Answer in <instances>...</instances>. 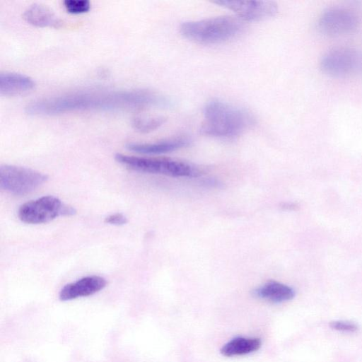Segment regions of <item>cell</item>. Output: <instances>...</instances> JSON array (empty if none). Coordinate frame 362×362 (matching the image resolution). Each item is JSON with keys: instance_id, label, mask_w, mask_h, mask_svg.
Wrapping results in <instances>:
<instances>
[{"instance_id": "ac0fdd59", "label": "cell", "mask_w": 362, "mask_h": 362, "mask_svg": "<svg viewBox=\"0 0 362 362\" xmlns=\"http://www.w3.org/2000/svg\"><path fill=\"white\" fill-rule=\"evenodd\" d=\"M329 327L335 330L346 332H354L358 330V326L349 321L336 320L329 323Z\"/></svg>"}, {"instance_id": "5bb4252c", "label": "cell", "mask_w": 362, "mask_h": 362, "mask_svg": "<svg viewBox=\"0 0 362 362\" xmlns=\"http://www.w3.org/2000/svg\"><path fill=\"white\" fill-rule=\"evenodd\" d=\"M23 18L28 23L39 27H57L61 23L49 8L37 4L28 7L23 13Z\"/></svg>"}, {"instance_id": "9a60e30c", "label": "cell", "mask_w": 362, "mask_h": 362, "mask_svg": "<svg viewBox=\"0 0 362 362\" xmlns=\"http://www.w3.org/2000/svg\"><path fill=\"white\" fill-rule=\"evenodd\" d=\"M261 344L259 338L238 337L226 343L220 351L227 357L243 356L257 351Z\"/></svg>"}, {"instance_id": "e0dca14e", "label": "cell", "mask_w": 362, "mask_h": 362, "mask_svg": "<svg viewBox=\"0 0 362 362\" xmlns=\"http://www.w3.org/2000/svg\"><path fill=\"white\" fill-rule=\"evenodd\" d=\"M64 5L69 13L74 14L86 13L90 8V3L88 0H65Z\"/></svg>"}, {"instance_id": "3957f363", "label": "cell", "mask_w": 362, "mask_h": 362, "mask_svg": "<svg viewBox=\"0 0 362 362\" xmlns=\"http://www.w3.org/2000/svg\"><path fill=\"white\" fill-rule=\"evenodd\" d=\"M243 29L240 18L218 16L207 19L187 21L180 28L186 38L202 44H215L233 38Z\"/></svg>"}, {"instance_id": "6da1fadb", "label": "cell", "mask_w": 362, "mask_h": 362, "mask_svg": "<svg viewBox=\"0 0 362 362\" xmlns=\"http://www.w3.org/2000/svg\"><path fill=\"white\" fill-rule=\"evenodd\" d=\"M171 101L149 90H81L32 101L28 115H55L82 111H112L148 107H168Z\"/></svg>"}, {"instance_id": "9c48e42d", "label": "cell", "mask_w": 362, "mask_h": 362, "mask_svg": "<svg viewBox=\"0 0 362 362\" xmlns=\"http://www.w3.org/2000/svg\"><path fill=\"white\" fill-rule=\"evenodd\" d=\"M213 3L233 11L240 19L247 21L268 18L274 16L278 11L277 4L272 1L221 0Z\"/></svg>"}, {"instance_id": "5b68a950", "label": "cell", "mask_w": 362, "mask_h": 362, "mask_svg": "<svg viewBox=\"0 0 362 362\" xmlns=\"http://www.w3.org/2000/svg\"><path fill=\"white\" fill-rule=\"evenodd\" d=\"M76 213L74 207L65 204L54 196L48 195L22 204L18 210V216L25 223L40 224L59 216H73Z\"/></svg>"}, {"instance_id": "ba28073f", "label": "cell", "mask_w": 362, "mask_h": 362, "mask_svg": "<svg viewBox=\"0 0 362 362\" xmlns=\"http://www.w3.org/2000/svg\"><path fill=\"white\" fill-rule=\"evenodd\" d=\"M359 23L358 16L343 8H332L325 11L318 21V28L328 35H339L353 32Z\"/></svg>"}, {"instance_id": "52a82bcc", "label": "cell", "mask_w": 362, "mask_h": 362, "mask_svg": "<svg viewBox=\"0 0 362 362\" xmlns=\"http://www.w3.org/2000/svg\"><path fill=\"white\" fill-rule=\"evenodd\" d=\"M320 66L324 72L334 76H343L362 71V53L350 47L336 48L322 58Z\"/></svg>"}, {"instance_id": "2e32d148", "label": "cell", "mask_w": 362, "mask_h": 362, "mask_svg": "<svg viewBox=\"0 0 362 362\" xmlns=\"http://www.w3.org/2000/svg\"><path fill=\"white\" fill-rule=\"evenodd\" d=\"M165 122L162 117L151 118H136L134 119V125L137 129L147 132L156 129Z\"/></svg>"}, {"instance_id": "8992f818", "label": "cell", "mask_w": 362, "mask_h": 362, "mask_svg": "<svg viewBox=\"0 0 362 362\" xmlns=\"http://www.w3.org/2000/svg\"><path fill=\"white\" fill-rule=\"evenodd\" d=\"M47 175L37 170L13 165L0 167V187L16 195H25L46 182Z\"/></svg>"}, {"instance_id": "8fae6325", "label": "cell", "mask_w": 362, "mask_h": 362, "mask_svg": "<svg viewBox=\"0 0 362 362\" xmlns=\"http://www.w3.org/2000/svg\"><path fill=\"white\" fill-rule=\"evenodd\" d=\"M35 85L33 78L25 74L7 71L0 74L1 95H20L31 90Z\"/></svg>"}, {"instance_id": "7c38bea8", "label": "cell", "mask_w": 362, "mask_h": 362, "mask_svg": "<svg viewBox=\"0 0 362 362\" xmlns=\"http://www.w3.org/2000/svg\"><path fill=\"white\" fill-rule=\"evenodd\" d=\"M189 144L187 139L179 138L155 143H129L126 148L138 153L155 155L174 151L188 146Z\"/></svg>"}, {"instance_id": "277c9868", "label": "cell", "mask_w": 362, "mask_h": 362, "mask_svg": "<svg viewBox=\"0 0 362 362\" xmlns=\"http://www.w3.org/2000/svg\"><path fill=\"white\" fill-rule=\"evenodd\" d=\"M117 162L133 170L151 174H160L175 177H197L202 170L197 167L169 158H144L122 153L115 155Z\"/></svg>"}, {"instance_id": "d6986e66", "label": "cell", "mask_w": 362, "mask_h": 362, "mask_svg": "<svg viewBox=\"0 0 362 362\" xmlns=\"http://www.w3.org/2000/svg\"><path fill=\"white\" fill-rule=\"evenodd\" d=\"M127 221V217L121 213L110 214L105 218V223L113 226H122Z\"/></svg>"}, {"instance_id": "4fadbf2b", "label": "cell", "mask_w": 362, "mask_h": 362, "mask_svg": "<svg viewBox=\"0 0 362 362\" xmlns=\"http://www.w3.org/2000/svg\"><path fill=\"white\" fill-rule=\"evenodd\" d=\"M254 295L259 298L279 303L293 298L295 291L291 287L284 284L271 281L255 289Z\"/></svg>"}, {"instance_id": "30bf717a", "label": "cell", "mask_w": 362, "mask_h": 362, "mask_svg": "<svg viewBox=\"0 0 362 362\" xmlns=\"http://www.w3.org/2000/svg\"><path fill=\"white\" fill-rule=\"evenodd\" d=\"M106 285V279L100 276H87L65 285L61 289L59 298L62 301H68L89 296L103 290Z\"/></svg>"}, {"instance_id": "7a4b0ae2", "label": "cell", "mask_w": 362, "mask_h": 362, "mask_svg": "<svg viewBox=\"0 0 362 362\" xmlns=\"http://www.w3.org/2000/svg\"><path fill=\"white\" fill-rule=\"evenodd\" d=\"M204 116L201 132L219 138L238 136L254 122L252 116L245 110L218 100L206 104Z\"/></svg>"}]
</instances>
